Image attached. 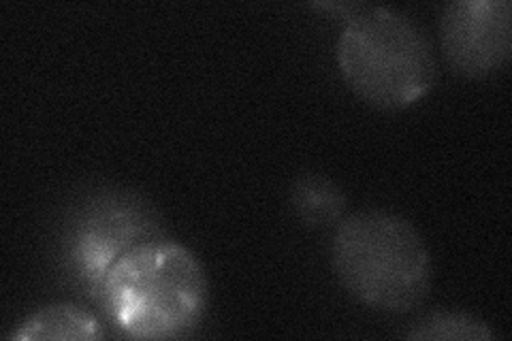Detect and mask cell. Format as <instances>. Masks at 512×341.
<instances>
[{
	"label": "cell",
	"mask_w": 512,
	"mask_h": 341,
	"mask_svg": "<svg viewBox=\"0 0 512 341\" xmlns=\"http://www.w3.org/2000/svg\"><path fill=\"white\" fill-rule=\"evenodd\" d=\"M114 327L131 339H180L199 327L210 282L195 252L171 239H148L109 267L101 286Z\"/></svg>",
	"instance_id": "cell-1"
},
{
	"label": "cell",
	"mask_w": 512,
	"mask_h": 341,
	"mask_svg": "<svg viewBox=\"0 0 512 341\" xmlns=\"http://www.w3.org/2000/svg\"><path fill=\"white\" fill-rule=\"evenodd\" d=\"M331 267L352 299L384 314L416 310L434 278L421 233L387 209L355 211L335 226Z\"/></svg>",
	"instance_id": "cell-2"
},
{
	"label": "cell",
	"mask_w": 512,
	"mask_h": 341,
	"mask_svg": "<svg viewBox=\"0 0 512 341\" xmlns=\"http://www.w3.org/2000/svg\"><path fill=\"white\" fill-rule=\"evenodd\" d=\"M346 86L384 111L408 109L434 90L438 60L425 30L391 7H359L335 43Z\"/></svg>",
	"instance_id": "cell-3"
},
{
	"label": "cell",
	"mask_w": 512,
	"mask_h": 341,
	"mask_svg": "<svg viewBox=\"0 0 512 341\" xmlns=\"http://www.w3.org/2000/svg\"><path fill=\"white\" fill-rule=\"evenodd\" d=\"M440 45L453 73L470 79L502 71L512 56L508 0H455L440 15Z\"/></svg>",
	"instance_id": "cell-4"
},
{
	"label": "cell",
	"mask_w": 512,
	"mask_h": 341,
	"mask_svg": "<svg viewBox=\"0 0 512 341\" xmlns=\"http://www.w3.org/2000/svg\"><path fill=\"white\" fill-rule=\"evenodd\" d=\"M101 337H105L101 320L75 303L45 305L7 333L9 341H96Z\"/></svg>",
	"instance_id": "cell-5"
},
{
	"label": "cell",
	"mask_w": 512,
	"mask_h": 341,
	"mask_svg": "<svg viewBox=\"0 0 512 341\" xmlns=\"http://www.w3.org/2000/svg\"><path fill=\"white\" fill-rule=\"evenodd\" d=\"M291 203L299 220L314 229L338 226L346 216V194L329 177L301 173L291 188Z\"/></svg>",
	"instance_id": "cell-6"
},
{
	"label": "cell",
	"mask_w": 512,
	"mask_h": 341,
	"mask_svg": "<svg viewBox=\"0 0 512 341\" xmlns=\"http://www.w3.org/2000/svg\"><path fill=\"white\" fill-rule=\"evenodd\" d=\"M412 341H491L498 335L485 320L466 312H431L406 333Z\"/></svg>",
	"instance_id": "cell-7"
}]
</instances>
